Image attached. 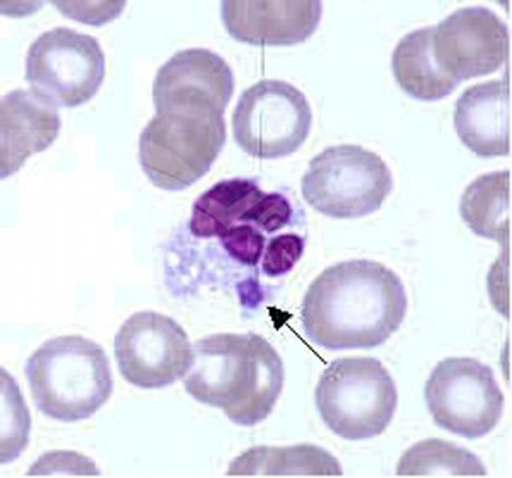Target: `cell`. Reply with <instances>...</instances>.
<instances>
[{
	"label": "cell",
	"mask_w": 512,
	"mask_h": 478,
	"mask_svg": "<svg viewBox=\"0 0 512 478\" xmlns=\"http://www.w3.org/2000/svg\"><path fill=\"white\" fill-rule=\"evenodd\" d=\"M402 279L373 260L335 263L304 294L301 321L313 344L326 350L376 349L407 316Z\"/></svg>",
	"instance_id": "obj_1"
},
{
	"label": "cell",
	"mask_w": 512,
	"mask_h": 478,
	"mask_svg": "<svg viewBox=\"0 0 512 478\" xmlns=\"http://www.w3.org/2000/svg\"><path fill=\"white\" fill-rule=\"evenodd\" d=\"M183 378L190 397L221 409L238 426L260 424L279 402L286 369L274 345L256 333H219L192 345Z\"/></svg>",
	"instance_id": "obj_2"
},
{
	"label": "cell",
	"mask_w": 512,
	"mask_h": 478,
	"mask_svg": "<svg viewBox=\"0 0 512 478\" xmlns=\"http://www.w3.org/2000/svg\"><path fill=\"white\" fill-rule=\"evenodd\" d=\"M36 409L50 419L93 417L113 393L105 349L81 335H62L41 345L24 368Z\"/></svg>",
	"instance_id": "obj_3"
},
{
	"label": "cell",
	"mask_w": 512,
	"mask_h": 478,
	"mask_svg": "<svg viewBox=\"0 0 512 478\" xmlns=\"http://www.w3.org/2000/svg\"><path fill=\"white\" fill-rule=\"evenodd\" d=\"M316 409L325 426L347 441L381 436L395 417L398 390L374 357H342L321 373Z\"/></svg>",
	"instance_id": "obj_4"
},
{
	"label": "cell",
	"mask_w": 512,
	"mask_h": 478,
	"mask_svg": "<svg viewBox=\"0 0 512 478\" xmlns=\"http://www.w3.org/2000/svg\"><path fill=\"white\" fill-rule=\"evenodd\" d=\"M227 139L224 115L164 111L147 123L139 139V161L161 190H185L209 173Z\"/></svg>",
	"instance_id": "obj_5"
},
{
	"label": "cell",
	"mask_w": 512,
	"mask_h": 478,
	"mask_svg": "<svg viewBox=\"0 0 512 478\" xmlns=\"http://www.w3.org/2000/svg\"><path fill=\"white\" fill-rule=\"evenodd\" d=\"M301 190L304 200L323 216L357 219L381 209L393 190V175L376 152L340 144L311 159Z\"/></svg>",
	"instance_id": "obj_6"
},
{
	"label": "cell",
	"mask_w": 512,
	"mask_h": 478,
	"mask_svg": "<svg viewBox=\"0 0 512 478\" xmlns=\"http://www.w3.org/2000/svg\"><path fill=\"white\" fill-rule=\"evenodd\" d=\"M425 403L437 427L466 439L490 434L504 412L494 371L472 357L439 362L425 383Z\"/></svg>",
	"instance_id": "obj_7"
},
{
	"label": "cell",
	"mask_w": 512,
	"mask_h": 478,
	"mask_svg": "<svg viewBox=\"0 0 512 478\" xmlns=\"http://www.w3.org/2000/svg\"><path fill=\"white\" fill-rule=\"evenodd\" d=\"M311 123V106L299 89L263 79L241 94L233 113V135L251 158H287L306 142Z\"/></svg>",
	"instance_id": "obj_8"
},
{
	"label": "cell",
	"mask_w": 512,
	"mask_h": 478,
	"mask_svg": "<svg viewBox=\"0 0 512 478\" xmlns=\"http://www.w3.org/2000/svg\"><path fill=\"white\" fill-rule=\"evenodd\" d=\"M105 76V53L98 40L64 26L38 36L26 57L31 89L62 108L89 103Z\"/></svg>",
	"instance_id": "obj_9"
},
{
	"label": "cell",
	"mask_w": 512,
	"mask_h": 478,
	"mask_svg": "<svg viewBox=\"0 0 512 478\" xmlns=\"http://www.w3.org/2000/svg\"><path fill=\"white\" fill-rule=\"evenodd\" d=\"M123 379L140 390H161L187 376L192 344L178 321L156 311L130 316L115 335Z\"/></svg>",
	"instance_id": "obj_10"
},
{
	"label": "cell",
	"mask_w": 512,
	"mask_h": 478,
	"mask_svg": "<svg viewBox=\"0 0 512 478\" xmlns=\"http://www.w3.org/2000/svg\"><path fill=\"white\" fill-rule=\"evenodd\" d=\"M432 47L439 67L456 79L489 76L509 57V30L485 7L454 11L434 28Z\"/></svg>",
	"instance_id": "obj_11"
},
{
	"label": "cell",
	"mask_w": 512,
	"mask_h": 478,
	"mask_svg": "<svg viewBox=\"0 0 512 478\" xmlns=\"http://www.w3.org/2000/svg\"><path fill=\"white\" fill-rule=\"evenodd\" d=\"M234 94L233 70L205 48L175 53L158 70L152 86L156 113L198 111L224 115Z\"/></svg>",
	"instance_id": "obj_12"
},
{
	"label": "cell",
	"mask_w": 512,
	"mask_h": 478,
	"mask_svg": "<svg viewBox=\"0 0 512 478\" xmlns=\"http://www.w3.org/2000/svg\"><path fill=\"white\" fill-rule=\"evenodd\" d=\"M318 0H224L222 23L234 40L255 47H292L320 24Z\"/></svg>",
	"instance_id": "obj_13"
},
{
	"label": "cell",
	"mask_w": 512,
	"mask_h": 478,
	"mask_svg": "<svg viewBox=\"0 0 512 478\" xmlns=\"http://www.w3.org/2000/svg\"><path fill=\"white\" fill-rule=\"evenodd\" d=\"M57 106L45 96L24 89L0 101V168L2 178L21 170L33 154L47 151L60 132Z\"/></svg>",
	"instance_id": "obj_14"
},
{
	"label": "cell",
	"mask_w": 512,
	"mask_h": 478,
	"mask_svg": "<svg viewBox=\"0 0 512 478\" xmlns=\"http://www.w3.org/2000/svg\"><path fill=\"white\" fill-rule=\"evenodd\" d=\"M454 129L478 158H504L511 152V93L507 81L475 84L454 106Z\"/></svg>",
	"instance_id": "obj_15"
},
{
	"label": "cell",
	"mask_w": 512,
	"mask_h": 478,
	"mask_svg": "<svg viewBox=\"0 0 512 478\" xmlns=\"http://www.w3.org/2000/svg\"><path fill=\"white\" fill-rule=\"evenodd\" d=\"M434 28L412 31L398 41L391 69L398 86L415 100L432 103L453 93L460 82L446 74L434 57Z\"/></svg>",
	"instance_id": "obj_16"
},
{
	"label": "cell",
	"mask_w": 512,
	"mask_h": 478,
	"mask_svg": "<svg viewBox=\"0 0 512 478\" xmlns=\"http://www.w3.org/2000/svg\"><path fill=\"white\" fill-rule=\"evenodd\" d=\"M229 477H340L337 458L313 444L289 448H251L227 468Z\"/></svg>",
	"instance_id": "obj_17"
},
{
	"label": "cell",
	"mask_w": 512,
	"mask_h": 478,
	"mask_svg": "<svg viewBox=\"0 0 512 478\" xmlns=\"http://www.w3.org/2000/svg\"><path fill=\"white\" fill-rule=\"evenodd\" d=\"M265 192L253 180H222L198 197L188 222L197 238H221L238 222L248 224V216Z\"/></svg>",
	"instance_id": "obj_18"
},
{
	"label": "cell",
	"mask_w": 512,
	"mask_h": 478,
	"mask_svg": "<svg viewBox=\"0 0 512 478\" xmlns=\"http://www.w3.org/2000/svg\"><path fill=\"white\" fill-rule=\"evenodd\" d=\"M461 217L480 238L509 246L511 239V171L480 176L461 197Z\"/></svg>",
	"instance_id": "obj_19"
},
{
	"label": "cell",
	"mask_w": 512,
	"mask_h": 478,
	"mask_svg": "<svg viewBox=\"0 0 512 478\" xmlns=\"http://www.w3.org/2000/svg\"><path fill=\"white\" fill-rule=\"evenodd\" d=\"M398 477H487L472 451L443 439H425L407 449L396 467Z\"/></svg>",
	"instance_id": "obj_20"
},
{
	"label": "cell",
	"mask_w": 512,
	"mask_h": 478,
	"mask_svg": "<svg viewBox=\"0 0 512 478\" xmlns=\"http://www.w3.org/2000/svg\"><path fill=\"white\" fill-rule=\"evenodd\" d=\"M221 243L229 257H233L236 262L246 267H256L265 248V236L253 224H236L226 234H222Z\"/></svg>",
	"instance_id": "obj_21"
},
{
	"label": "cell",
	"mask_w": 512,
	"mask_h": 478,
	"mask_svg": "<svg viewBox=\"0 0 512 478\" xmlns=\"http://www.w3.org/2000/svg\"><path fill=\"white\" fill-rule=\"evenodd\" d=\"M304 253V238L297 234H280L270 239L263 257V274L282 277L289 274Z\"/></svg>",
	"instance_id": "obj_22"
},
{
	"label": "cell",
	"mask_w": 512,
	"mask_h": 478,
	"mask_svg": "<svg viewBox=\"0 0 512 478\" xmlns=\"http://www.w3.org/2000/svg\"><path fill=\"white\" fill-rule=\"evenodd\" d=\"M292 219V205L280 193H265L248 216V224L262 229L265 233H275L287 226Z\"/></svg>",
	"instance_id": "obj_23"
},
{
	"label": "cell",
	"mask_w": 512,
	"mask_h": 478,
	"mask_svg": "<svg viewBox=\"0 0 512 478\" xmlns=\"http://www.w3.org/2000/svg\"><path fill=\"white\" fill-rule=\"evenodd\" d=\"M45 458L55 461L57 465H50L45 461H38L30 468L28 475H99L98 468L94 467L91 461L86 460V456L76 455V453H64V451H55L48 453Z\"/></svg>",
	"instance_id": "obj_24"
}]
</instances>
